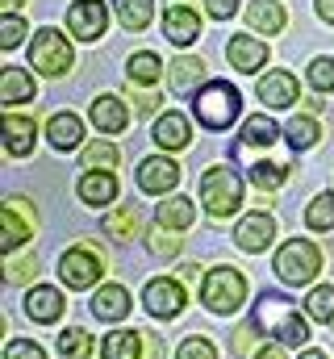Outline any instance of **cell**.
I'll use <instances>...</instances> for the list:
<instances>
[{
  "mask_svg": "<svg viewBox=\"0 0 334 359\" xmlns=\"http://www.w3.org/2000/svg\"><path fill=\"white\" fill-rule=\"evenodd\" d=\"M305 226L309 230H334V192L314 196V205L305 209Z\"/></svg>",
  "mask_w": 334,
  "mask_h": 359,
  "instance_id": "1f68e13d",
  "label": "cell"
},
{
  "mask_svg": "<svg viewBox=\"0 0 334 359\" xmlns=\"http://www.w3.org/2000/svg\"><path fill=\"white\" fill-rule=\"evenodd\" d=\"M226 59H230V67H234V72H259V67L267 63V46H263L259 38L234 34V38L226 42Z\"/></svg>",
  "mask_w": 334,
  "mask_h": 359,
  "instance_id": "9a60e30c",
  "label": "cell"
},
{
  "mask_svg": "<svg viewBox=\"0 0 334 359\" xmlns=\"http://www.w3.org/2000/svg\"><path fill=\"white\" fill-rule=\"evenodd\" d=\"M105 230H109L113 238H138V234H142V217H138V209H134V205H121V209H113V213H109Z\"/></svg>",
  "mask_w": 334,
  "mask_h": 359,
  "instance_id": "f1b7e54d",
  "label": "cell"
},
{
  "mask_svg": "<svg viewBox=\"0 0 334 359\" xmlns=\"http://www.w3.org/2000/svg\"><path fill=\"white\" fill-rule=\"evenodd\" d=\"M272 238H276V222H272V213H263V209L247 213V217L239 222V230H234V243H239L243 251H250V255L267 251Z\"/></svg>",
  "mask_w": 334,
  "mask_h": 359,
  "instance_id": "7c38bea8",
  "label": "cell"
},
{
  "mask_svg": "<svg viewBox=\"0 0 334 359\" xmlns=\"http://www.w3.org/2000/svg\"><path fill=\"white\" fill-rule=\"evenodd\" d=\"M151 255H159V259H171V255H180V238H175V230H163V226H159V230H155V234H151Z\"/></svg>",
  "mask_w": 334,
  "mask_h": 359,
  "instance_id": "60d3db41",
  "label": "cell"
},
{
  "mask_svg": "<svg viewBox=\"0 0 334 359\" xmlns=\"http://www.w3.org/2000/svg\"><path fill=\"white\" fill-rule=\"evenodd\" d=\"M284 180H288V168H280V163H267V159H263V163L250 168V184L263 188V192H276Z\"/></svg>",
  "mask_w": 334,
  "mask_h": 359,
  "instance_id": "8d00e7d4",
  "label": "cell"
},
{
  "mask_svg": "<svg viewBox=\"0 0 334 359\" xmlns=\"http://www.w3.org/2000/svg\"><path fill=\"white\" fill-rule=\"evenodd\" d=\"M142 339H147V355H142V359H163V343H159V334L142 330Z\"/></svg>",
  "mask_w": 334,
  "mask_h": 359,
  "instance_id": "7dc6e473",
  "label": "cell"
},
{
  "mask_svg": "<svg viewBox=\"0 0 334 359\" xmlns=\"http://www.w3.org/2000/svg\"><path fill=\"white\" fill-rule=\"evenodd\" d=\"M92 334L88 330H80V326H67L63 334H59V351H63V359H88L92 355Z\"/></svg>",
  "mask_w": 334,
  "mask_h": 359,
  "instance_id": "4dcf8cb0",
  "label": "cell"
},
{
  "mask_svg": "<svg viewBox=\"0 0 334 359\" xmlns=\"http://www.w3.org/2000/svg\"><path fill=\"white\" fill-rule=\"evenodd\" d=\"M201 205L213 217H230L243 205V180L234 176L230 168H209L201 176Z\"/></svg>",
  "mask_w": 334,
  "mask_h": 359,
  "instance_id": "5b68a950",
  "label": "cell"
},
{
  "mask_svg": "<svg viewBox=\"0 0 334 359\" xmlns=\"http://www.w3.org/2000/svg\"><path fill=\"white\" fill-rule=\"evenodd\" d=\"M4 359H46V351L34 343V339H13L4 347Z\"/></svg>",
  "mask_w": 334,
  "mask_h": 359,
  "instance_id": "7bdbcfd3",
  "label": "cell"
},
{
  "mask_svg": "<svg viewBox=\"0 0 334 359\" xmlns=\"http://www.w3.org/2000/svg\"><path fill=\"white\" fill-rule=\"evenodd\" d=\"M92 313H96L100 322H121V318L130 313V292H126L121 284H100L96 297H92Z\"/></svg>",
  "mask_w": 334,
  "mask_h": 359,
  "instance_id": "d6986e66",
  "label": "cell"
},
{
  "mask_svg": "<svg viewBox=\"0 0 334 359\" xmlns=\"http://www.w3.org/2000/svg\"><path fill=\"white\" fill-rule=\"evenodd\" d=\"M322 271V251L309 243V238H288L280 251H276V276L293 288L301 284H314V276Z\"/></svg>",
  "mask_w": 334,
  "mask_h": 359,
  "instance_id": "3957f363",
  "label": "cell"
},
{
  "mask_svg": "<svg viewBox=\"0 0 334 359\" xmlns=\"http://www.w3.org/2000/svg\"><path fill=\"white\" fill-rule=\"evenodd\" d=\"M255 330H259V326H255V322H250V326H243V330H239V334H234V343H230V347H234V355H247V351H250V343H255V339H250V334H255Z\"/></svg>",
  "mask_w": 334,
  "mask_h": 359,
  "instance_id": "bcb514c9",
  "label": "cell"
},
{
  "mask_svg": "<svg viewBox=\"0 0 334 359\" xmlns=\"http://www.w3.org/2000/svg\"><path fill=\"white\" fill-rule=\"evenodd\" d=\"M46 138H51L55 151H72V147H80V138H84V121L76 113H55L51 126H46Z\"/></svg>",
  "mask_w": 334,
  "mask_h": 359,
  "instance_id": "44dd1931",
  "label": "cell"
},
{
  "mask_svg": "<svg viewBox=\"0 0 334 359\" xmlns=\"http://www.w3.org/2000/svg\"><path fill=\"white\" fill-rule=\"evenodd\" d=\"M309 84L318 92L334 88V59H314V63H309Z\"/></svg>",
  "mask_w": 334,
  "mask_h": 359,
  "instance_id": "ab89813d",
  "label": "cell"
},
{
  "mask_svg": "<svg viewBox=\"0 0 334 359\" xmlns=\"http://www.w3.org/2000/svg\"><path fill=\"white\" fill-rule=\"evenodd\" d=\"M130 100H134V113H155L159 109L155 92H142V88H134V84H130Z\"/></svg>",
  "mask_w": 334,
  "mask_h": 359,
  "instance_id": "ee69618b",
  "label": "cell"
},
{
  "mask_svg": "<svg viewBox=\"0 0 334 359\" xmlns=\"http://www.w3.org/2000/svg\"><path fill=\"white\" fill-rule=\"evenodd\" d=\"M284 134H288V142H293L297 151H305V147H314V142L322 138V130H318L314 117H293V121L284 126Z\"/></svg>",
  "mask_w": 334,
  "mask_h": 359,
  "instance_id": "836d02e7",
  "label": "cell"
},
{
  "mask_svg": "<svg viewBox=\"0 0 334 359\" xmlns=\"http://www.w3.org/2000/svg\"><path fill=\"white\" fill-rule=\"evenodd\" d=\"M247 21L263 34H280L284 29V8L276 0H250L247 4Z\"/></svg>",
  "mask_w": 334,
  "mask_h": 359,
  "instance_id": "4316f807",
  "label": "cell"
},
{
  "mask_svg": "<svg viewBox=\"0 0 334 359\" xmlns=\"http://www.w3.org/2000/svg\"><path fill=\"white\" fill-rule=\"evenodd\" d=\"M142 305H147L155 318H175V313L184 309V288H180V280H167V276L147 280V288H142Z\"/></svg>",
  "mask_w": 334,
  "mask_h": 359,
  "instance_id": "9c48e42d",
  "label": "cell"
},
{
  "mask_svg": "<svg viewBox=\"0 0 334 359\" xmlns=\"http://www.w3.org/2000/svg\"><path fill=\"white\" fill-rule=\"evenodd\" d=\"M100 268H105V255L92 243H80V247L63 251V259H59V276H63L67 288H92V284H100Z\"/></svg>",
  "mask_w": 334,
  "mask_h": 359,
  "instance_id": "52a82bcc",
  "label": "cell"
},
{
  "mask_svg": "<svg viewBox=\"0 0 334 359\" xmlns=\"http://www.w3.org/2000/svg\"><path fill=\"white\" fill-rule=\"evenodd\" d=\"M163 38L175 46H192L201 38V17L192 4H171L163 13Z\"/></svg>",
  "mask_w": 334,
  "mask_h": 359,
  "instance_id": "4fadbf2b",
  "label": "cell"
},
{
  "mask_svg": "<svg viewBox=\"0 0 334 359\" xmlns=\"http://www.w3.org/2000/svg\"><path fill=\"white\" fill-rule=\"evenodd\" d=\"M243 147H272L276 138H280V126L267 117V113H255V117H247L243 121Z\"/></svg>",
  "mask_w": 334,
  "mask_h": 359,
  "instance_id": "83f0119b",
  "label": "cell"
},
{
  "mask_svg": "<svg viewBox=\"0 0 334 359\" xmlns=\"http://www.w3.org/2000/svg\"><path fill=\"white\" fill-rule=\"evenodd\" d=\"M301 359H326L322 351H301Z\"/></svg>",
  "mask_w": 334,
  "mask_h": 359,
  "instance_id": "f5cc1de1",
  "label": "cell"
},
{
  "mask_svg": "<svg viewBox=\"0 0 334 359\" xmlns=\"http://www.w3.org/2000/svg\"><path fill=\"white\" fill-rule=\"evenodd\" d=\"M34 138H38V126H34V117L4 113V151H8L13 159L29 155V151H34Z\"/></svg>",
  "mask_w": 334,
  "mask_h": 359,
  "instance_id": "e0dca14e",
  "label": "cell"
},
{
  "mask_svg": "<svg viewBox=\"0 0 334 359\" xmlns=\"http://www.w3.org/2000/svg\"><path fill=\"white\" fill-rule=\"evenodd\" d=\"M305 309H309V318H314V322L330 326V322H334V284L314 288V292H309V301H305Z\"/></svg>",
  "mask_w": 334,
  "mask_h": 359,
  "instance_id": "d6a6232c",
  "label": "cell"
},
{
  "mask_svg": "<svg viewBox=\"0 0 334 359\" xmlns=\"http://www.w3.org/2000/svg\"><path fill=\"white\" fill-rule=\"evenodd\" d=\"M243 0H205V8H209V17H218V21H226V17H234V8H239Z\"/></svg>",
  "mask_w": 334,
  "mask_h": 359,
  "instance_id": "f6af8a7d",
  "label": "cell"
},
{
  "mask_svg": "<svg viewBox=\"0 0 334 359\" xmlns=\"http://www.w3.org/2000/svg\"><path fill=\"white\" fill-rule=\"evenodd\" d=\"M180 184V168L167 159V155H151L138 163V188L151 192V196H167L171 188Z\"/></svg>",
  "mask_w": 334,
  "mask_h": 359,
  "instance_id": "8fae6325",
  "label": "cell"
},
{
  "mask_svg": "<svg viewBox=\"0 0 334 359\" xmlns=\"http://www.w3.org/2000/svg\"><path fill=\"white\" fill-rule=\"evenodd\" d=\"M192 222H196V209H192L188 196H167L159 205V226L163 230H188Z\"/></svg>",
  "mask_w": 334,
  "mask_h": 359,
  "instance_id": "484cf974",
  "label": "cell"
},
{
  "mask_svg": "<svg viewBox=\"0 0 334 359\" xmlns=\"http://www.w3.org/2000/svg\"><path fill=\"white\" fill-rule=\"evenodd\" d=\"M63 309H67V305H63V292H59V288L38 284V288L25 292V313H29L34 322H59Z\"/></svg>",
  "mask_w": 334,
  "mask_h": 359,
  "instance_id": "ac0fdd59",
  "label": "cell"
},
{
  "mask_svg": "<svg viewBox=\"0 0 334 359\" xmlns=\"http://www.w3.org/2000/svg\"><path fill=\"white\" fill-rule=\"evenodd\" d=\"M250 322H255L263 334H272L276 343H284V347H305V339H309L305 318H301L297 305H293L288 297H280V292H263Z\"/></svg>",
  "mask_w": 334,
  "mask_h": 359,
  "instance_id": "6da1fadb",
  "label": "cell"
},
{
  "mask_svg": "<svg viewBox=\"0 0 334 359\" xmlns=\"http://www.w3.org/2000/svg\"><path fill=\"white\" fill-rule=\"evenodd\" d=\"M105 25H109V8H105L100 0H76V4L67 8V29H72V38H80V42L105 38Z\"/></svg>",
  "mask_w": 334,
  "mask_h": 359,
  "instance_id": "ba28073f",
  "label": "cell"
},
{
  "mask_svg": "<svg viewBox=\"0 0 334 359\" xmlns=\"http://www.w3.org/2000/svg\"><path fill=\"white\" fill-rule=\"evenodd\" d=\"M38 271V255L29 251V255H21V259H8V268H4V276L13 280V284H21V280H29Z\"/></svg>",
  "mask_w": 334,
  "mask_h": 359,
  "instance_id": "b9f144b4",
  "label": "cell"
},
{
  "mask_svg": "<svg viewBox=\"0 0 334 359\" xmlns=\"http://www.w3.org/2000/svg\"><path fill=\"white\" fill-rule=\"evenodd\" d=\"M297 76L293 72H267L263 80H259V100L267 104V109H288V104H297Z\"/></svg>",
  "mask_w": 334,
  "mask_h": 359,
  "instance_id": "5bb4252c",
  "label": "cell"
},
{
  "mask_svg": "<svg viewBox=\"0 0 334 359\" xmlns=\"http://www.w3.org/2000/svg\"><path fill=\"white\" fill-rule=\"evenodd\" d=\"M21 38H25V21L17 13H4V21H0V46L13 50V46H21Z\"/></svg>",
  "mask_w": 334,
  "mask_h": 359,
  "instance_id": "f35d334b",
  "label": "cell"
},
{
  "mask_svg": "<svg viewBox=\"0 0 334 359\" xmlns=\"http://www.w3.org/2000/svg\"><path fill=\"white\" fill-rule=\"evenodd\" d=\"M255 359H284L280 347H263V351H255Z\"/></svg>",
  "mask_w": 334,
  "mask_h": 359,
  "instance_id": "f907efd6",
  "label": "cell"
},
{
  "mask_svg": "<svg viewBox=\"0 0 334 359\" xmlns=\"http://www.w3.org/2000/svg\"><path fill=\"white\" fill-rule=\"evenodd\" d=\"M138 351H147L142 330H113V334L100 343V355L105 359H138Z\"/></svg>",
  "mask_w": 334,
  "mask_h": 359,
  "instance_id": "cb8c5ba5",
  "label": "cell"
},
{
  "mask_svg": "<svg viewBox=\"0 0 334 359\" xmlns=\"http://www.w3.org/2000/svg\"><path fill=\"white\" fill-rule=\"evenodd\" d=\"M84 205H113L117 196V176L113 172H84L80 184H76Z\"/></svg>",
  "mask_w": 334,
  "mask_h": 359,
  "instance_id": "ffe728a7",
  "label": "cell"
},
{
  "mask_svg": "<svg viewBox=\"0 0 334 359\" xmlns=\"http://www.w3.org/2000/svg\"><path fill=\"white\" fill-rule=\"evenodd\" d=\"M247 297V276L239 268H213L201 284V301L209 313H234Z\"/></svg>",
  "mask_w": 334,
  "mask_h": 359,
  "instance_id": "277c9868",
  "label": "cell"
},
{
  "mask_svg": "<svg viewBox=\"0 0 334 359\" xmlns=\"http://www.w3.org/2000/svg\"><path fill=\"white\" fill-rule=\"evenodd\" d=\"M92 126H96L100 134H121V130L130 126L126 100H121V96H96V100H92Z\"/></svg>",
  "mask_w": 334,
  "mask_h": 359,
  "instance_id": "2e32d148",
  "label": "cell"
},
{
  "mask_svg": "<svg viewBox=\"0 0 334 359\" xmlns=\"http://www.w3.org/2000/svg\"><path fill=\"white\" fill-rule=\"evenodd\" d=\"M84 168L88 172H113L117 168V147L113 142H92V147H84Z\"/></svg>",
  "mask_w": 334,
  "mask_h": 359,
  "instance_id": "d590c367",
  "label": "cell"
},
{
  "mask_svg": "<svg viewBox=\"0 0 334 359\" xmlns=\"http://www.w3.org/2000/svg\"><path fill=\"white\" fill-rule=\"evenodd\" d=\"M0 4H4V8L13 13V8H17V4H25V0H0Z\"/></svg>",
  "mask_w": 334,
  "mask_h": 359,
  "instance_id": "816d5d0a",
  "label": "cell"
},
{
  "mask_svg": "<svg viewBox=\"0 0 334 359\" xmlns=\"http://www.w3.org/2000/svg\"><path fill=\"white\" fill-rule=\"evenodd\" d=\"M29 63L42 76H67L72 63H76V50H72V42L59 29H38L34 42H29Z\"/></svg>",
  "mask_w": 334,
  "mask_h": 359,
  "instance_id": "8992f818",
  "label": "cell"
},
{
  "mask_svg": "<svg viewBox=\"0 0 334 359\" xmlns=\"http://www.w3.org/2000/svg\"><path fill=\"white\" fill-rule=\"evenodd\" d=\"M318 17H322V21H330V25H334V0H318Z\"/></svg>",
  "mask_w": 334,
  "mask_h": 359,
  "instance_id": "681fc988",
  "label": "cell"
},
{
  "mask_svg": "<svg viewBox=\"0 0 334 359\" xmlns=\"http://www.w3.org/2000/svg\"><path fill=\"white\" fill-rule=\"evenodd\" d=\"M155 142H159L163 151H184V147L192 142V134H188V121H184L180 113H163V117L155 121Z\"/></svg>",
  "mask_w": 334,
  "mask_h": 359,
  "instance_id": "d4e9b609",
  "label": "cell"
},
{
  "mask_svg": "<svg viewBox=\"0 0 334 359\" xmlns=\"http://www.w3.org/2000/svg\"><path fill=\"white\" fill-rule=\"evenodd\" d=\"M117 17L126 29H147L151 25V0H117Z\"/></svg>",
  "mask_w": 334,
  "mask_h": 359,
  "instance_id": "e575fe53",
  "label": "cell"
},
{
  "mask_svg": "<svg viewBox=\"0 0 334 359\" xmlns=\"http://www.w3.org/2000/svg\"><path fill=\"white\" fill-rule=\"evenodd\" d=\"M163 76V63H159V55H151V50H138L134 59H130V84H155Z\"/></svg>",
  "mask_w": 334,
  "mask_h": 359,
  "instance_id": "f546056e",
  "label": "cell"
},
{
  "mask_svg": "<svg viewBox=\"0 0 334 359\" xmlns=\"http://www.w3.org/2000/svg\"><path fill=\"white\" fill-rule=\"evenodd\" d=\"M34 80H29V72H21V67H4L0 72V104H25V100H34Z\"/></svg>",
  "mask_w": 334,
  "mask_h": 359,
  "instance_id": "603a6c76",
  "label": "cell"
},
{
  "mask_svg": "<svg viewBox=\"0 0 334 359\" xmlns=\"http://www.w3.org/2000/svg\"><path fill=\"white\" fill-rule=\"evenodd\" d=\"M239 109H243V96L234 92V84H226V80L205 84V88L196 92V100H192V113H196V121L205 130H230L234 117H239Z\"/></svg>",
  "mask_w": 334,
  "mask_h": 359,
  "instance_id": "7a4b0ae2",
  "label": "cell"
},
{
  "mask_svg": "<svg viewBox=\"0 0 334 359\" xmlns=\"http://www.w3.org/2000/svg\"><path fill=\"white\" fill-rule=\"evenodd\" d=\"M180 280H184V284H201V268H196V264H184V268H180Z\"/></svg>",
  "mask_w": 334,
  "mask_h": 359,
  "instance_id": "c3c4849f",
  "label": "cell"
},
{
  "mask_svg": "<svg viewBox=\"0 0 334 359\" xmlns=\"http://www.w3.org/2000/svg\"><path fill=\"white\" fill-rule=\"evenodd\" d=\"M175 359H218V351H213V343H209L205 334H188V339L180 343Z\"/></svg>",
  "mask_w": 334,
  "mask_h": 359,
  "instance_id": "74e56055",
  "label": "cell"
},
{
  "mask_svg": "<svg viewBox=\"0 0 334 359\" xmlns=\"http://www.w3.org/2000/svg\"><path fill=\"white\" fill-rule=\"evenodd\" d=\"M201 80H205V63H201V59H192V55L175 59V63L167 67V88L180 92V96H188V92L196 88Z\"/></svg>",
  "mask_w": 334,
  "mask_h": 359,
  "instance_id": "7402d4cb",
  "label": "cell"
},
{
  "mask_svg": "<svg viewBox=\"0 0 334 359\" xmlns=\"http://www.w3.org/2000/svg\"><path fill=\"white\" fill-rule=\"evenodd\" d=\"M0 222H4V238H0V247L13 255V251L34 234V222H38V217H34V209H29L25 201H17V196H13V201L0 209Z\"/></svg>",
  "mask_w": 334,
  "mask_h": 359,
  "instance_id": "30bf717a",
  "label": "cell"
}]
</instances>
